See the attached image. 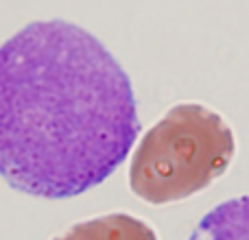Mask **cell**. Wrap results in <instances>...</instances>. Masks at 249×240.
I'll list each match as a JSON object with an SVG mask.
<instances>
[{"label": "cell", "mask_w": 249, "mask_h": 240, "mask_svg": "<svg viewBox=\"0 0 249 240\" xmlns=\"http://www.w3.org/2000/svg\"><path fill=\"white\" fill-rule=\"evenodd\" d=\"M188 240H249V194L210 210Z\"/></svg>", "instance_id": "277c9868"}, {"label": "cell", "mask_w": 249, "mask_h": 240, "mask_svg": "<svg viewBox=\"0 0 249 240\" xmlns=\"http://www.w3.org/2000/svg\"><path fill=\"white\" fill-rule=\"evenodd\" d=\"M53 240H158V236L149 223L131 214L114 212L72 225Z\"/></svg>", "instance_id": "3957f363"}, {"label": "cell", "mask_w": 249, "mask_h": 240, "mask_svg": "<svg viewBox=\"0 0 249 240\" xmlns=\"http://www.w3.org/2000/svg\"><path fill=\"white\" fill-rule=\"evenodd\" d=\"M234 153V133L219 114L197 103L175 105L138 144L129 186L151 206L184 201L214 184Z\"/></svg>", "instance_id": "7a4b0ae2"}, {"label": "cell", "mask_w": 249, "mask_h": 240, "mask_svg": "<svg viewBox=\"0 0 249 240\" xmlns=\"http://www.w3.org/2000/svg\"><path fill=\"white\" fill-rule=\"evenodd\" d=\"M140 133L127 72L66 20L31 22L0 46V177L42 199L103 184Z\"/></svg>", "instance_id": "6da1fadb"}]
</instances>
